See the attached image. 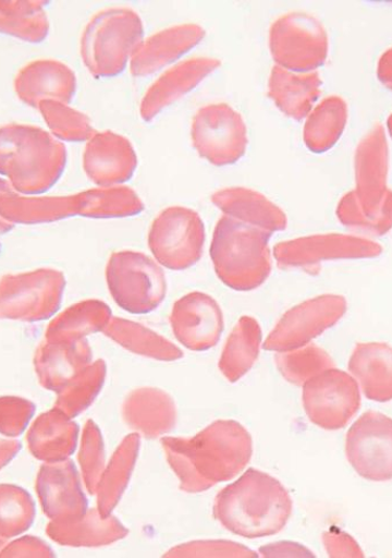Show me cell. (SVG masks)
<instances>
[{"label": "cell", "mask_w": 392, "mask_h": 558, "mask_svg": "<svg viewBox=\"0 0 392 558\" xmlns=\"http://www.w3.org/2000/svg\"><path fill=\"white\" fill-rule=\"evenodd\" d=\"M52 548L36 536L27 535L5 546L0 557H54Z\"/></svg>", "instance_id": "7bdbcfd3"}, {"label": "cell", "mask_w": 392, "mask_h": 558, "mask_svg": "<svg viewBox=\"0 0 392 558\" xmlns=\"http://www.w3.org/2000/svg\"><path fill=\"white\" fill-rule=\"evenodd\" d=\"M222 62L216 58L198 57L184 60L162 74L144 96L140 117L151 122L169 106L193 92L209 75L220 69Z\"/></svg>", "instance_id": "d6986e66"}, {"label": "cell", "mask_w": 392, "mask_h": 558, "mask_svg": "<svg viewBox=\"0 0 392 558\" xmlns=\"http://www.w3.org/2000/svg\"><path fill=\"white\" fill-rule=\"evenodd\" d=\"M77 216L89 219L136 217L145 209L136 191L123 185L87 190L75 195Z\"/></svg>", "instance_id": "f546056e"}, {"label": "cell", "mask_w": 392, "mask_h": 558, "mask_svg": "<svg viewBox=\"0 0 392 558\" xmlns=\"http://www.w3.org/2000/svg\"><path fill=\"white\" fill-rule=\"evenodd\" d=\"M205 36L206 31L195 24L163 29L144 39L131 58L130 72L136 77L156 74L199 46Z\"/></svg>", "instance_id": "44dd1931"}, {"label": "cell", "mask_w": 392, "mask_h": 558, "mask_svg": "<svg viewBox=\"0 0 392 558\" xmlns=\"http://www.w3.org/2000/svg\"><path fill=\"white\" fill-rule=\"evenodd\" d=\"M106 375V362H93L58 393L54 408L65 416L75 418L94 403L102 389Z\"/></svg>", "instance_id": "8d00e7d4"}, {"label": "cell", "mask_w": 392, "mask_h": 558, "mask_svg": "<svg viewBox=\"0 0 392 558\" xmlns=\"http://www.w3.org/2000/svg\"><path fill=\"white\" fill-rule=\"evenodd\" d=\"M47 533L62 546L98 547L124 538L127 530L115 518H102L97 509L75 522H51Z\"/></svg>", "instance_id": "f1b7e54d"}, {"label": "cell", "mask_w": 392, "mask_h": 558, "mask_svg": "<svg viewBox=\"0 0 392 558\" xmlns=\"http://www.w3.org/2000/svg\"><path fill=\"white\" fill-rule=\"evenodd\" d=\"M347 121V105L338 96L323 99L308 116L303 129L305 145L314 154L329 151L341 138Z\"/></svg>", "instance_id": "836d02e7"}, {"label": "cell", "mask_w": 392, "mask_h": 558, "mask_svg": "<svg viewBox=\"0 0 392 558\" xmlns=\"http://www.w3.org/2000/svg\"><path fill=\"white\" fill-rule=\"evenodd\" d=\"M293 511L289 490L266 472L249 469L217 496L215 518L230 532L248 539L273 535Z\"/></svg>", "instance_id": "7a4b0ae2"}, {"label": "cell", "mask_w": 392, "mask_h": 558, "mask_svg": "<svg viewBox=\"0 0 392 558\" xmlns=\"http://www.w3.org/2000/svg\"><path fill=\"white\" fill-rule=\"evenodd\" d=\"M347 367L367 399L377 402L392 400V348L388 343H357Z\"/></svg>", "instance_id": "d4e9b609"}, {"label": "cell", "mask_w": 392, "mask_h": 558, "mask_svg": "<svg viewBox=\"0 0 392 558\" xmlns=\"http://www.w3.org/2000/svg\"><path fill=\"white\" fill-rule=\"evenodd\" d=\"M112 318V311L100 300H85L54 318L46 333L47 340H78L102 332Z\"/></svg>", "instance_id": "e575fe53"}, {"label": "cell", "mask_w": 392, "mask_h": 558, "mask_svg": "<svg viewBox=\"0 0 392 558\" xmlns=\"http://www.w3.org/2000/svg\"><path fill=\"white\" fill-rule=\"evenodd\" d=\"M106 281L114 302L131 314L156 311L167 294L161 266L137 251H118L109 257Z\"/></svg>", "instance_id": "52a82bcc"}, {"label": "cell", "mask_w": 392, "mask_h": 558, "mask_svg": "<svg viewBox=\"0 0 392 558\" xmlns=\"http://www.w3.org/2000/svg\"><path fill=\"white\" fill-rule=\"evenodd\" d=\"M378 77L388 89L392 90V48L387 50L379 60Z\"/></svg>", "instance_id": "f6af8a7d"}, {"label": "cell", "mask_w": 392, "mask_h": 558, "mask_svg": "<svg viewBox=\"0 0 392 558\" xmlns=\"http://www.w3.org/2000/svg\"><path fill=\"white\" fill-rule=\"evenodd\" d=\"M14 90L22 102L34 109L46 100L70 104L77 90V78L68 64L54 59H39L17 73Z\"/></svg>", "instance_id": "ffe728a7"}, {"label": "cell", "mask_w": 392, "mask_h": 558, "mask_svg": "<svg viewBox=\"0 0 392 558\" xmlns=\"http://www.w3.org/2000/svg\"><path fill=\"white\" fill-rule=\"evenodd\" d=\"M102 332L120 347L138 355L159 361L183 357V352L174 343L136 322L112 316Z\"/></svg>", "instance_id": "1f68e13d"}, {"label": "cell", "mask_w": 392, "mask_h": 558, "mask_svg": "<svg viewBox=\"0 0 392 558\" xmlns=\"http://www.w3.org/2000/svg\"><path fill=\"white\" fill-rule=\"evenodd\" d=\"M36 507L29 493L15 485H0V538L25 533L34 523Z\"/></svg>", "instance_id": "f35d334b"}, {"label": "cell", "mask_w": 392, "mask_h": 558, "mask_svg": "<svg viewBox=\"0 0 392 558\" xmlns=\"http://www.w3.org/2000/svg\"><path fill=\"white\" fill-rule=\"evenodd\" d=\"M125 421L148 436L170 432L176 422V403L164 391L143 388L131 392L123 404Z\"/></svg>", "instance_id": "4316f807"}, {"label": "cell", "mask_w": 392, "mask_h": 558, "mask_svg": "<svg viewBox=\"0 0 392 558\" xmlns=\"http://www.w3.org/2000/svg\"><path fill=\"white\" fill-rule=\"evenodd\" d=\"M303 405L309 420L324 430H339L360 408L356 379L335 368L324 371L303 385Z\"/></svg>", "instance_id": "7c38bea8"}, {"label": "cell", "mask_w": 392, "mask_h": 558, "mask_svg": "<svg viewBox=\"0 0 392 558\" xmlns=\"http://www.w3.org/2000/svg\"><path fill=\"white\" fill-rule=\"evenodd\" d=\"M79 464L87 490L96 495L100 478L105 471L103 441L98 426L89 421L82 436Z\"/></svg>", "instance_id": "60d3db41"}, {"label": "cell", "mask_w": 392, "mask_h": 558, "mask_svg": "<svg viewBox=\"0 0 392 558\" xmlns=\"http://www.w3.org/2000/svg\"><path fill=\"white\" fill-rule=\"evenodd\" d=\"M211 202L225 216L271 233L285 230L289 226L285 211L252 189L234 186L218 190L211 196Z\"/></svg>", "instance_id": "603a6c76"}, {"label": "cell", "mask_w": 392, "mask_h": 558, "mask_svg": "<svg viewBox=\"0 0 392 558\" xmlns=\"http://www.w3.org/2000/svg\"><path fill=\"white\" fill-rule=\"evenodd\" d=\"M36 412V405L24 398H0V434L17 437L26 432Z\"/></svg>", "instance_id": "b9f144b4"}, {"label": "cell", "mask_w": 392, "mask_h": 558, "mask_svg": "<svg viewBox=\"0 0 392 558\" xmlns=\"http://www.w3.org/2000/svg\"><path fill=\"white\" fill-rule=\"evenodd\" d=\"M78 425L72 418L53 408L41 414L27 435L30 453L46 463L69 460L78 441Z\"/></svg>", "instance_id": "cb8c5ba5"}, {"label": "cell", "mask_w": 392, "mask_h": 558, "mask_svg": "<svg viewBox=\"0 0 392 558\" xmlns=\"http://www.w3.org/2000/svg\"><path fill=\"white\" fill-rule=\"evenodd\" d=\"M36 490L44 513L52 522H75L87 512L78 472L71 460L44 463L37 475Z\"/></svg>", "instance_id": "e0dca14e"}, {"label": "cell", "mask_w": 392, "mask_h": 558, "mask_svg": "<svg viewBox=\"0 0 392 558\" xmlns=\"http://www.w3.org/2000/svg\"><path fill=\"white\" fill-rule=\"evenodd\" d=\"M76 216L75 195L32 197L12 192L0 197V218L13 226L52 223Z\"/></svg>", "instance_id": "83f0119b"}, {"label": "cell", "mask_w": 392, "mask_h": 558, "mask_svg": "<svg viewBox=\"0 0 392 558\" xmlns=\"http://www.w3.org/2000/svg\"><path fill=\"white\" fill-rule=\"evenodd\" d=\"M271 56L277 66L294 73L316 72L329 57V36L320 21L303 12L280 16L269 35Z\"/></svg>", "instance_id": "ba28073f"}, {"label": "cell", "mask_w": 392, "mask_h": 558, "mask_svg": "<svg viewBox=\"0 0 392 558\" xmlns=\"http://www.w3.org/2000/svg\"><path fill=\"white\" fill-rule=\"evenodd\" d=\"M68 165L64 145L42 129L0 126V175L19 195L38 196L57 184Z\"/></svg>", "instance_id": "277c9868"}, {"label": "cell", "mask_w": 392, "mask_h": 558, "mask_svg": "<svg viewBox=\"0 0 392 558\" xmlns=\"http://www.w3.org/2000/svg\"><path fill=\"white\" fill-rule=\"evenodd\" d=\"M271 232L228 216L217 222L210 257L218 278L232 290L253 291L267 282L272 271Z\"/></svg>", "instance_id": "5b68a950"}, {"label": "cell", "mask_w": 392, "mask_h": 558, "mask_svg": "<svg viewBox=\"0 0 392 558\" xmlns=\"http://www.w3.org/2000/svg\"><path fill=\"white\" fill-rule=\"evenodd\" d=\"M139 450V436L130 435L119 447L111 463L105 469L100 478L98 495V511L102 518L111 517V513L120 498L131 476L136 463Z\"/></svg>", "instance_id": "d590c367"}, {"label": "cell", "mask_w": 392, "mask_h": 558, "mask_svg": "<svg viewBox=\"0 0 392 558\" xmlns=\"http://www.w3.org/2000/svg\"><path fill=\"white\" fill-rule=\"evenodd\" d=\"M387 125H388L389 134L392 137V114L389 117Z\"/></svg>", "instance_id": "c3c4849f"}, {"label": "cell", "mask_w": 392, "mask_h": 558, "mask_svg": "<svg viewBox=\"0 0 392 558\" xmlns=\"http://www.w3.org/2000/svg\"><path fill=\"white\" fill-rule=\"evenodd\" d=\"M5 546H7V541L3 538H0V553H2V550L4 549Z\"/></svg>", "instance_id": "681fc988"}, {"label": "cell", "mask_w": 392, "mask_h": 558, "mask_svg": "<svg viewBox=\"0 0 392 558\" xmlns=\"http://www.w3.org/2000/svg\"><path fill=\"white\" fill-rule=\"evenodd\" d=\"M381 245L357 235L326 233L281 242L273 247L281 268L318 269L324 262L372 259L381 255Z\"/></svg>", "instance_id": "5bb4252c"}, {"label": "cell", "mask_w": 392, "mask_h": 558, "mask_svg": "<svg viewBox=\"0 0 392 558\" xmlns=\"http://www.w3.org/2000/svg\"><path fill=\"white\" fill-rule=\"evenodd\" d=\"M260 343L261 329L258 322L250 316L240 318L220 360V371L229 381H237L253 368Z\"/></svg>", "instance_id": "d6a6232c"}, {"label": "cell", "mask_w": 392, "mask_h": 558, "mask_svg": "<svg viewBox=\"0 0 392 558\" xmlns=\"http://www.w3.org/2000/svg\"><path fill=\"white\" fill-rule=\"evenodd\" d=\"M93 363L89 342L78 340H47L35 355V371L44 389L59 393Z\"/></svg>", "instance_id": "7402d4cb"}, {"label": "cell", "mask_w": 392, "mask_h": 558, "mask_svg": "<svg viewBox=\"0 0 392 558\" xmlns=\"http://www.w3.org/2000/svg\"><path fill=\"white\" fill-rule=\"evenodd\" d=\"M170 324L174 337L183 347L194 352H204L220 341L224 316L212 296L192 292L173 305Z\"/></svg>", "instance_id": "2e32d148"}, {"label": "cell", "mask_w": 392, "mask_h": 558, "mask_svg": "<svg viewBox=\"0 0 392 558\" xmlns=\"http://www.w3.org/2000/svg\"><path fill=\"white\" fill-rule=\"evenodd\" d=\"M162 442L171 466L188 492H201L233 478L253 452L249 435L232 421L216 422L191 439L164 438Z\"/></svg>", "instance_id": "6da1fadb"}, {"label": "cell", "mask_w": 392, "mask_h": 558, "mask_svg": "<svg viewBox=\"0 0 392 558\" xmlns=\"http://www.w3.org/2000/svg\"><path fill=\"white\" fill-rule=\"evenodd\" d=\"M191 137L196 153L217 167L233 165L247 151L246 123L224 102L209 104L195 113Z\"/></svg>", "instance_id": "8fae6325"}, {"label": "cell", "mask_w": 392, "mask_h": 558, "mask_svg": "<svg viewBox=\"0 0 392 558\" xmlns=\"http://www.w3.org/2000/svg\"><path fill=\"white\" fill-rule=\"evenodd\" d=\"M318 72L294 73L279 66L272 69L268 95L286 117L301 121L311 113L321 94Z\"/></svg>", "instance_id": "484cf974"}, {"label": "cell", "mask_w": 392, "mask_h": 558, "mask_svg": "<svg viewBox=\"0 0 392 558\" xmlns=\"http://www.w3.org/2000/svg\"><path fill=\"white\" fill-rule=\"evenodd\" d=\"M40 0H0V34L38 45L50 33L46 11Z\"/></svg>", "instance_id": "4dcf8cb0"}, {"label": "cell", "mask_w": 392, "mask_h": 558, "mask_svg": "<svg viewBox=\"0 0 392 558\" xmlns=\"http://www.w3.org/2000/svg\"><path fill=\"white\" fill-rule=\"evenodd\" d=\"M346 300L338 294H323L307 300L281 317L265 342V350L293 351L309 343L334 327L344 316Z\"/></svg>", "instance_id": "4fadbf2b"}, {"label": "cell", "mask_w": 392, "mask_h": 558, "mask_svg": "<svg viewBox=\"0 0 392 558\" xmlns=\"http://www.w3.org/2000/svg\"><path fill=\"white\" fill-rule=\"evenodd\" d=\"M15 192L9 181L0 179V197L8 195V193ZM14 228L13 225L0 218V234L10 232Z\"/></svg>", "instance_id": "7dc6e473"}, {"label": "cell", "mask_w": 392, "mask_h": 558, "mask_svg": "<svg viewBox=\"0 0 392 558\" xmlns=\"http://www.w3.org/2000/svg\"><path fill=\"white\" fill-rule=\"evenodd\" d=\"M275 363L281 375L295 385H304L320 373L335 368L332 357L311 343L278 353Z\"/></svg>", "instance_id": "ab89813d"}, {"label": "cell", "mask_w": 392, "mask_h": 558, "mask_svg": "<svg viewBox=\"0 0 392 558\" xmlns=\"http://www.w3.org/2000/svg\"><path fill=\"white\" fill-rule=\"evenodd\" d=\"M65 279L56 269L8 275L0 281V318L38 322L60 308Z\"/></svg>", "instance_id": "30bf717a"}, {"label": "cell", "mask_w": 392, "mask_h": 558, "mask_svg": "<svg viewBox=\"0 0 392 558\" xmlns=\"http://www.w3.org/2000/svg\"><path fill=\"white\" fill-rule=\"evenodd\" d=\"M142 17L131 9H108L96 14L81 38V57L96 78H111L124 72L144 41Z\"/></svg>", "instance_id": "8992f818"}, {"label": "cell", "mask_w": 392, "mask_h": 558, "mask_svg": "<svg viewBox=\"0 0 392 558\" xmlns=\"http://www.w3.org/2000/svg\"><path fill=\"white\" fill-rule=\"evenodd\" d=\"M345 454L357 474L369 482L392 480V418L366 412L347 432Z\"/></svg>", "instance_id": "9a60e30c"}, {"label": "cell", "mask_w": 392, "mask_h": 558, "mask_svg": "<svg viewBox=\"0 0 392 558\" xmlns=\"http://www.w3.org/2000/svg\"><path fill=\"white\" fill-rule=\"evenodd\" d=\"M206 228L199 214L183 206L163 209L148 232V247L159 265L185 270L204 254Z\"/></svg>", "instance_id": "9c48e42d"}, {"label": "cell", "mask_w": 392, "mask_h": 558, "mask_svg": "<svg viewBox=\"0 0 392 558\" xmlns=\"http://www.w3.org/2000/svg\"><path fill=\"white\" fill-rule=\"evenodd\" d=\"M323 544L331 557H364L363 550L352 536L338 530L324 533Z\"/></svg>", "instance_id": "ee69618b"}, {"label": "cell", "mask_w": 392, "mask_h": 558, "mask_svg": "<svg viewBox=\"0 0 392 558\" xmlns=\"http://www.w3.org/2000/svg\"><path fill=\"white\" fill-rule=\"evenodd\" d=\"M137 166L138 158L133 144L113 132L96 133L85 146V174L100 187L117 186L130 181Z\"/></svg>", "instance_id": "ac0fdd59"}, {"label": "cell", "mask_w": 392, "mask_h": 558, "mask_svg": "<svg viewBox=\"0 0 392 558\" xmlns=\"http://www.w3.org/2000/svg\"><path fill=\"white\" fill-rule=\"evenodd\" d=\"M388 144L377 124L356 151V189L340 201L338 219L347 228L382 235L392 228V191L387 186Z\"/></svg>", "instance_id": "3957f363"}, {"label": "cell", "mask_w": 392, "mask_h": 558, "mask_svg": "<svg viewBox=\"0 0 392 558\" xmlns=\"http://www.w3.org/2000/svg\"><path fill=\"white\" fill-rule=\"evenodd\" d=\"M22 446L15 440H0V470L9 465L20 453Z\"/></svg>", "instance_id": "bcb514c9"}, {"label": "cell", "mask_w": 392, "mask_h": 558, "mask_svg": "<svg viewBox=\"0 0 392 558\" xmlns=\"http://www.w3.org/2000/svg\"><path fill=\"white\" fill-rule=\"evenodd\" d=\"M37 110L47 122L51 135L70 143L89 142L97 133L91 120L69 104L56 100L41 101Z\"/></svg>", "instance_id": "74e56055"}]
</instances>
